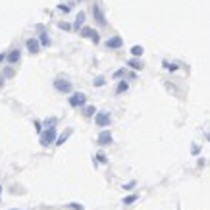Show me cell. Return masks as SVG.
Returning a JSON list of instances; mask_svg holds the SVG:
<instances>
[{
  "label": "cell",
  "mask_w": 210,
  "mask_h": 210,
  "mask_svg": "<svg viewBox=\"0 0 210 210\" xmlns=\"http://www.w3.org/2000/svg\"><path fill=\"white\" fill-rule=\"evenodd\" d=\"M54 137H56V129L54 127H48L45 133H42V137H41V145H50V143H54Z\"/></svg>",
  "instance_id": "cell-1"
},
{
  "label": "cell",
  "mask_w": 210,
  "mask_h": 210,
  "mask_svg": "<svg viewBox=\"0 0 210 210\" xmlns=\"http://www.w3.org/2000/svg\"><path fill=\"white\" fill-rule=\"evenodd\" d=\"M95 121H96L98 127H106V125L110 124V114H108V112H98V114L95 116Z\"/></svg>",
  "instance_id": "cell-2"
},
{
  "label": "cell",
  "mask_w": 210,
  "mask_h": 210,
  "mask_svg": "<svg viewBox=\"0 0 210 210\" xmlns=\"http://www.w3.org/2000/svg\"><path fill=\"white\" fill-rule=\"evenodd\" d=\"M54 87H56L58 91H62V93H70L71 91L70 81H66V79H56V81H54Z\"/></svg>",
  "instance_id": "cell-3"
},
{
  "label": "cell",
  "mask_w": 210,
  "mask_h": 210,
  "mask_svg": "<svg viewBox=\"0 0 210 210\" xmlns=\"http://www.w3.org/2000/svg\"><path fill=\"white\" fill-rule=\"evenodd\" d=\"M70 104H71V106H83V104H85V95H83V93H75V95H71Z\"/></svg>",
  "instance_id": "cell-4"
},
{
  "label": "cell",
  "mask_w": 210,
  "mask_h": 210,
  "mask_svg": "<svg viewBox=\"0 0 210 210\" xmlns=\"http://www.w3.org/2000/svg\"><path fill=\"white\" fill-rule=\"evenodd\" d=\"M93 16H95V19L100 25H106V17H104V14L100 12V8H98V6H93Z\"/></svg>",
  "instance_id": "cell-5"
},
{
  "label": "cell",
  "mask_w": 210,
  "mask_h": 210,
  "mask_svg": "<svg viewBox=\"0 0 210 210\" xmlns=\"http://www.w3.org/2000/svg\"><path fill=\"white\" fill-rule=\"evenodd\" d=\"M112 143V135H110V131H102L100 135H98V145H110Z\"/></svg>",
  "instance_id": "cell-6"
},
{
  "label": "cell",
  "mask_w": 210,
  "mask_h": 210,
  "mask_svg": "<svg viewBox=\"0 0 210 210\" xmlns=\"http://www.w3.org/2000/svg\"><path fill=\"white\" fill-rule=\"evenodd\" d=\"M81 35H83V37H91L95 42H98V33H96V31H93V29H89V27H83Z\"/></svg>",
  "instance_id": "cell-7"
},
{
  "label": "cell",
  "mask_w": 210,
  "mask_h": 210,
  "mask_svg": "<svg viewBox=\"0 0 210 210\" xmlns=\"http://www.w3.org/2000/svg\"><path fill=\"white\" fill-rule=\"evenodd\" d=\"M27 50L33 52V54H37L39 52V41L37 39H29L27 41Z\"/></svg>",
  "instance_id": "cell-8"
},
{
  "label": "cell",
  "mask_w": 210,
  "mask_h": 210,
  "mask_svg": "<svg viewBox=\"0 0 210 210\" xmlns=\"http://www.w3.org/2000/svg\"><path fill=\"white\" fill-rule=\"evenodd\" d=\"M106 46H108V48H120V46H121V39H120V37L108 39V41H106Z\"/></svg>",
  "instance_id": "cell-9"
},
{
  "label": "cell",
  "mask_w": 210,
  "mask_h": 210,
  "mask_svg": "<svg viewBox=\"0 0 210 210\" xmlns=\"http://www.w3.org/2000/svg\"><path fill=\"white\" fill-rule=\"evenodd\" d=\"M17 60H19V50H12V52L8 54V62L10 64H16Z\"/></svg>",
  "instance_id": "cell-10"
},
{
  "label": "cell",
  "mask_w": 210,
  "mask_h": 210,
  "mask_svg": "<svg viewBox=\"0 0 210 210\" xmlns=\"http://www.w3.org/2000/svg\"><path fill=\"white\" fill-rule=\"evenodd\" d=\"M83 21H85V14H83V12H79V14H77V17H75V27L79 29V25L83 23Z\"/></svg>",
  "instance_id": "cell-11"
},
{
  "label": "cell",
  "mask_w": 210,
  "mask_h": 210,
  "mask_svg": "<svg viewBox=\"0 0 210 210\" xmlns=\"http://www.w3.org/2000/svg\"><path fill=\"white\" fill-rule=\"evenodd\" d=\"M41 45H42V46H48V45H50V39H48L46 33H42V35H41Z\"/></svg>",
  "instance_id": "cell-12"
},
{
  "label": "cell",
  "mask_w": 210,
  "mask_h": 210,
  "mask_svg": "<svg viewBox=\"0 0 210 210\" xmlns=\"http://www.w3.org/2000/svg\"><path fill=\"white\" fill-rule=\"evenodd\" d=\"M131 54H133V56H141V54H143V46L135 45L133 48H131Z\"/></svg>",
  "instance_id": "cell-13"
},
{
  "label": "cell",
  "mask_w": 210,
  "mask_h": 210,
  "mask_svg": "<svg viewBox=\"0 0 210 210\" xmlns=\"http://www.w3.org/2000/svg\"><path fill=\"white\" fill-rule=\"evenodd\" d=\"M129 66H131L133 70H141V68H143V64L137 62V60H129Z\"/></svg>",
  "instance_id": "cell-14"
},
{
  "label": "cell",
  "mask_w": 210,
  "mask_h": 210,
  "mask_svg": "<svg viewBox=\"0 0 210 210\" xmlns=\"http://www.w3.org/2000/svg\"><path fill=\"white\" fill-rule=\"evenodd\" d=\"M124 91H127V83L125 81H120L118 83V93H124Z\"/></svg>",
  "instance_id": "cell-15"
},
{
  "label": "cell",
  "mask_w": 210,
  "mask_h": 210,
  "mask_svg": "<svg viewBox=\"0 0 210 210\" xmlns=\"http://www.w3.org/2000/svg\"><path fill=\"white\" fill-rule=\"evenodd\" d=\"M95 112H96V110H95V106H87V108H85V112H83V114H85V116H93Z\"/></svg>",
  "instance_id": "cell-16"
},
{
  "label": "cell",
  "mask_w": 210,
  "mask_h": 210,
  "mask_svg": "<svg viewBox=\"0 0 210 210\" xmlns=\"http://www.w3.org/2000/svg\"><path fill=\"white\" fill-rule=\"evenodd\" d=\"M137 201V195H129L125 201H124V204H131V203H135Z\"/></svg>",
  "instance_id": "cell-17"
},
{
  "label": "cell",
  "mask_w": 210,
  "mask_h": 210,
  "mask_svg": "<svg viewBox=\"0 0 210 210\" xmlns=\"http://www.w3.org/2000/svg\"><path fill=\"white\" fill-rule=\"evenodd\" d=\"M95 85H96V87H100V85H104V79H102V77H98V79L95 81Z\"/></svg>",
  "instance_id": "cell-18"
},
{
  "label": "cell",
  "mask_w": 210,
  "mask_h": 210,
  "mask_svg": "<svg viewBox=\"0 0 210 210\" xmlns=\"http://www.w3.org/2000/svg\"><path fill=\"white\" fill-rule=\"evenodd\" d=\"M64 141H66V135H62V137L56 141V145H64Z\"/></svg>",
  "instance_id": "cell-19"
},
{
  "label": "cell",
  "mask_w": 210,
  "mask_h": 210,
  "mask_svg": "<svg viewBox=\"0 0 210 210\" xmlns=\"http://www.w3.org/2000/svg\"><path fill=\"white\" fill-rule=\"evenodd\" d=\"M96 158H98V162H106V156H104V154H98Z\"/></svg>",
  "instance_id": "cell-20"
},
{
  "label": "cell",
  "mask_w": 210,
  "mask_h": 210,
  "mask_svg": "<svg viewBox=\"0 0 210 210\" xmlns=\"http://www.w3.org/2000/svg\"><path fill=\"white\" fill-rule=\"evenodd\" d=\"M121 75H124V70H118V71L114 73V77H121Z\"/></svg>",
  "instance_id": "cell-21"
},
{
  "label": "cell",
  "mask_w": 210,
  "mask_h": 210,
  "mask_svg": "<svg viewBox=\"0 0 210 210\" xmlns=\"http://www.w3.org/2000/svg\"><path fill=\"white\" fill-rule=\"evenodd\" d=\"M71 208H77V210H81L83 206H81V204H77V203H71Z\"/></svg>",
  "instance_id": "cell-22"
},
{
  "label": "cell",
  "mask_w": 210,
  "mask_h": 210,
  "mask_svg": "<svg viewBox=\"0 0 210 210\" xmlns=\"http://www.w3.org/2000/svg\"><path fill=\"white\" fill-rule=\"evenodd\" d=\"M4 58H6V56H4V54H0V62H4Z\"/></svg>",
  "instance_id": "cell-23"
},
{
  "label": "cell",
  "mask_w": 210,
  "mask_h": 210,
  "mask_svg": "<svg viewBox=\"0 0 210 210\" xmlns=\"http://www.w3.org/2000/svg\"><path fill=\"white\" fill-rule=\"evenodd\" d=\"M208 139H210V135H208Z\"/></svg>",
  "instance_id": "cell-24"
},
{
  "label": "cell",
  "mask_w": 210,
  "mask_h": 210,
  "mask_svg": "<svg viewBox=\"0 0 210 210\" xmlns=\"http://www.w3.org/2000/svg\"><path fill=\"white\" fill-rule=\"evenodd\" d=\"M0 189H2V187H0Z\"/></svg>",
  "instance_id": "cell-25"
}]
</instances>
